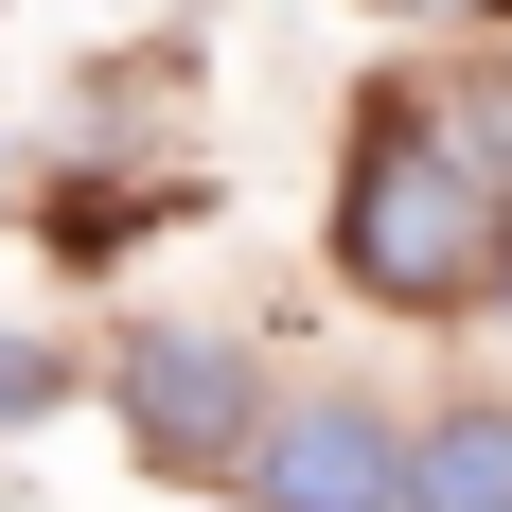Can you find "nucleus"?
Instances as JSON below:
<instances>
[{
    "mask_svg": "<svg viewBox=\"0 0 512 512\" xmlns=\"http://www.w3.org/2000/svg\"><path fill=\"white\" fill-rule=\"evenodd\" d=\"M230 477H248V512H389V495H407V442L318 389V407H265Z\"/></svg>",
    "mask_w": 512,
    "mask_h": 512,
    "instance_id": "obj_2",
    "label": "nucleus"
},
{
    "mask_svg": "<svg viewBox=\"0 0 512 512\" xmlns=\"http://www.w3.org/2000/svg\"><path fill=\"white\" fill-rule=\"evenodd\" d=\"M389 18H477V0H389Z\"/></svg>",
    "mask_w": 512,
    "mask_h": 512,
    "instance_id": "obj_7",
    "label": "nucleus"
},
{
    "mask_svg": "<svg viewBox=\"0 0 512 512\" xmlns=\"http://www.w3.org/2000/svg\"><path fill=\"white\" fill-rule=\"evenodd\" d=\"M124 424H142V460H248V371L230 336H124Z\"/></svg>",
    "mask_w": 512,
    "mask_h": 512,
    "instance_id": "obj_3",
    "label": "nucleus"
},
{
    "mask_svg": "<svg viewBox=\"0 0 512 512\" xmlns=\"http://www.w3.org/2000/svg\"><path fill=\"white\" fill-rule=\"evenodd\" d=\"M389 512H512V407H460L407 442V495Z\"/></svg>",
    "mask_w": 512,
    "mask_h": 512,
    "instance_id": "obj_4",
    "label": "nucleus"
},
{
    "mask_svg": "<svg viewBox=\"0 0 512 512\" xmlns=\"http://www.w3.org/2000/svg\"><path fill=\"white\" fill-rule=\"evenodd\" d=\"M53 407V354H36V336H0V424H36Z\"/></svg>",
    "mask_w": 512,
    "mask_h": 512,
    "instance_id": "obj_6",
    "label": "nucleus"
},
{
    "mask_svg": "<svg viewBox=\"0 0 512 512\" xmlns=\"http://www.w3.org/2000/svg\"><path fill=\"white\" fill-rule=\"evenodd\" d=\"M442 142H460V159H477V177H495V195H512V71H477V89H460V106H442Z\"/></svg>",
    "mask_w": 512,
    "mask_h": 512,
    "instance_id": "obj_5",
    "label": "nucleus"
},
{
    "mask_svg": "<svg viewBox=\"0 0 512 512\" xmlns=\"http://www.w3.org/2000/svg\"><path fill=\"white\" fill-rule=\"evenodd\" d=\"M495 177H477L442 124H371L354 142V195H336V265L371 301H477L495 283Z\"/></svg>",
    "mask_w": 512,
    "mask_h": 512,
    "instance_id": "obj_1",
    "label": "nucleus"
}]
</instances>
